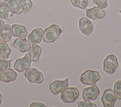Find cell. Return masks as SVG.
Listing matches in <instances>:
<instances>
[{
    "label": "cell",
    "mask_w": 121,
    "mask_h": 107,
    "mask_svg": "<svg viewBox=\"0 0 121 107\" xmlns=\"http://www.w3.org/2000/svg\"><path fill=\"white\" fill-rule=\"evenodd\" d=\"M61 33L62 30L58 25H52L44 29L43 40L45 42H54L58 38Z\"/></svg>",
    "instance_id": "6da1fadb"
},
{
    "label": "cell",
    "mask_w": 121,
    "mask_h": 107,
    "mask_svg": "<svg viewBox=\"0 0 121 107\" xmlns=\"http://www.w3.org/2000/svg\"><path fill=\"white\" fill-rule=\"evenodd\" d=\"M100 79L99 73L97 71L86 70L82 73L80 77L82 83L85 85H92Z\"/></svg>",
    "instance_id": "7a4b0ae2"
},
{
    "label": "cell",
    "mask_w": 121,
    "mask_h": 107,
    "mask_svg": "<svg viewBox=\"0 0 121 107\" xmlns=\"http://www.w3.org/2000/svg\"><path fill=\"white\" fill-rule=\"evenodd\" d=\"M79 92L77 88L75 87L67 88L61 92L60 99L65 103L74 102L78 98Z\"/></svg>",
    "instance_id": "3957f363"
},
{
    "label": "cell",
    "mask_w": 121,
    "mask_h": 107,
    "mask_svg": "<svg viewBox=\"0 0 121 107\" xmlns=\"http://www.w3.org/2000/svg\"><path fill=\"white\" fill-rule=\"evenodd\" d=\"M118 66L117 57L113 54L108 55L103 62V69L105 72L109 74H113Z\"/></svg>",
    "instance_id": "277c9868"
},
{
    "label": "cell",
    "mask_w": 121,
    "mask_h": 107,
    "mask_svg": "<svg viewBox=\"0 0 121 107\" xmlns=\"http://www.w3.org/2000/svg\"><path fill=\"white\" fill-rule=\"evenodd\" d=\"M25 76L27 80L31 82L40 83L43 81V74L36 68H28L24 72Z\"/></svg>",
    "instance_id": "5b68a950"
},
{
    "label": "cell",
    "mask_w": 121,
    "mask_h": 107,
    "mask_svg": "<svg viewBox=\"0 0 121 107\" xmlns=\"http://www.w3.org/2000/svg\"><path fill=\"white\" fill-rule=\"evenodd\" d=\"M116 97L112 89L105 90L101 97V101L104 107H113L116 100Z\"/></svg>",
    "instance_id": "8992f818"
},
{
    "label": "cell",
    "mask_w": 121,
    "mask_h": 107,
    "mask_svg": "<svg viewBox=\"0 0 121 107\" xmlns=\"http://www.w3.org/2000/svg\"><path fill=\"white\" fill-rule=\"evenodd\" d=\"M100 92V91L96 83L92 86L86 87L83 90L82 98L84 100H93L95 99Z\"/></svg>",
    "instance_id": "52a82bcc"
},
{
    "label": "cell",
    "mask_w": 121,
    "mask_h": 107,
    "mask_svg": "<svg viewBox=\"0 0 121 107\" xmlns=\"http://www.w3.org/2000/svg\"><path fill=\"white\" fill-rule=\"evenodd\" d=\"M68 78L63 80H55L49 85V89L53 94L61 93L69 86Z\"/></svg>",
    "instance_id": "ba28073f"
},
{
    "label": "cell",
    "mask_w": 121,
    "mask_h": 107,
    "mask_svg": "<svg viewBox=\"0 0 121 107\" xmlns=\"http://www.w3.org/2000/svg\"><path fill=\"white\" fill-rule=\"evenodd\" d=\"M31 63V60L26 53L23 58H18L16 60L13 67L16 71L21 73L28 69L30 67Z\"/></svg>",
    "instance_id": "9c48e42d"
},
{
    "label": "cell",
    "mask_w": 121,
    "mask_h": 107,
    "mask_svg": "<svg viewBox=\"0 0 121 107\" xmlns=\"http://www.w3.org/2000/svg\"><path fill=\"white\" fill-rule=\"evenodd\" d=\"M85 10L87 17L92 20L102 19L105 15V11L96 6L90 8H86Z\"/></svg>",
    "instance_id": "30bf717a"
},
{
    "label": "cell",
    "mask_w": 121,
    "mask_h": 107,
    "mask_svg": "<svg viewBox=\"0 0 121 107\" xmlns=\"http://www.w3.org/2000/svg\"><path fill=\"white\" fill-rule=\"evenodd\" d=\"M79 27L81 32L86 35H90L93 30L92 23L86 17H83L79 19Z\"/></svg>",
    "instance_id": "8fae6325"
},
{
    "label": "cell",
    "mask_w": 121,
    "mask_h": 107,
    "mask_svg": "<svg viewBox=\"0 0 121 107\" xmlns=\"http://www.w3.org/2000/svg\"><path fill=\"white\" fill-rule=\"evenodd\" d=\"M11 45L22 53L28 51L31 47L28 41L25 38H17L15 39Z\"/></svg>",
    "instance_id": "7c38bea8"
},
{
    "label": "cell",
    "mask_w": 121,
    "mask_h": 107,
    "mask_svg": "<svg viewBox=\"0 0 121 107\" xmlns=\"http://www.w3.org/2000/svg\"><path fill=\"white\" fill-rule=\"evenodd\" d=\"M43 32L41 28H36L34 29L29 34L27 41L31 45H34L39 43L41 42Z\"/></svg>",
    "instance_id": "4fadbf2b"
},
{
    "label": "cell",
    "mask_w": 121,
    "mask_h": 107,
    "mask_svg": "<svg viewBox=\"0 0 121 107\" xmlns=\"http://www.w3.org/2000/svg\"><path fill=\"white\" fill-rule=\"evenodd\" d=\"M11 33L13 37H19L21 38H25L27 36V32L25 26L14 24L11 26Z\"/></svg>",
    "instance_id": "5bb4252c"
},
{
    "label": "cell",
    "mask_w": 121,
    "mask_h": 107,
    "mask_svg": "<svg viewBox=\"0 0 121 107\" xmlns=\"http://www.w3.org/2000/svg\"><path fill=\"white\" fill-rule=\"evenodd\" d=\"M17 77V73L12 69L0 72V80L5 82H9L15 81Z\"/></svg>",
    "instance_id": "9a60e30c"
},
{
    "label": "cell",
    "mask_w": 121,
    "mask_h": 107,
    "mask_svg": "<svg viewBox=\"0 0 121 107\" xmlns=\"http://www.w3.org/2000/svg\"><path fill=\"white\" fill-rule=\"evenodd\" d=\"M12 37L11 26L8 24L4 25L0 29V41L3 42L9 41Z\"/></svg>",
    "instance_id": "2e32d148"
},
{
    "label": "cell",
    "mask_w": 121,
    "mask_h": 107,
    "mask_svg": "<svg viewBox=\"0 0 121 107\" xmlns=\"http://www.w3.org/2000/svg\"><path fill=\"white\" fill-rule=\"evenodd\" d=\"M42 48L38 45H33L28 50V54L30 59L34 62H37L41 54Z\"/></svg>",
    "instance_id": "e0dca14e"
},
{
    "label": "cell",
    "mask_w": 121,
    "mask_h": 107,
    "mask_svg": "<svg viewBox=\"0 0 121 107\" xmlns=\"http://www.w3.org/2000/svg\"><path fill=\"white\" fill-rule=\"evenodd\" d=\"M7 4L10 11L12 13L19 15L23 11L19 0H9Z\"/></svg>",
    "instance_id": "ac0fdd59"
},
{
    "label": "cell",
    "mask_w": 121,
    "mask_h": 107,
    "mask_svg": "<svg viewBox=\"0 0 121 107\" xmlns=\"http://www.w3.org/2000/svg\"><path fill=\"white\" fill-rule=\"evenodd\" d=\"M11 52V49L6 43L3 42L0 43V57L1 58L4 60L8 59Z\"/></svg>",
    "instance_id": "d6986e66"
},
{
    "label": "cell",
    "mask_w": 121,
    "mask_h": 107,
    "mask_svg": "<svg viewBox=\"0 0 121 107\" xmlns=\"http://www.w3.org/2000/svg\"><path fill=\"white\" fill-rule=\"evenodd\" d=\"M9 8L6 2H1L0 3V17L1 19L8 20Z\"/></svg>",
    "instance_id": "ffe728a7"
},
{
    "label": "cell",
    "mask_w": 121,
    "mask_h": 107,
    "mask_svg": "<svg viewBox=\"0 0 121 107\" xmlns=\"http://www.w3.org/2000/svg\"><path fill=\"white\" fill-rule=\"evenodd\" d=\"M72 5L81 9L86 8L88 5V0H70Z\"/></svg>",
    "instance_id": "44dd1931"
},
{
    "label": "cell",
    "mask_w": 121,
    "mask_h": 107,
    "mask_svg": "<svg viewBox=\"0 0 121 107\" xmlns=\"http://www.w3.org/2000/svg\"><path fill=\"white\" fill-rule=\"evenodd\" d=\"M20 3L25 13L29 12L33 6L31 0H19Z\"/></svg>",
    "instance_id": "7402d4cb"
},
{
    "label": "cell",
    "mask_w": 121,
    "mask_h": 107,
    "mask_svg": "<svg viewBox=\"0 0 121 107\" xmlns=\"http://www.w3.org/2000/svg\"><path fill=\"white\" fill-rule=\"evenodd\" d=\"M113 92L116 98L121 99V80H118L114 83Z\"/></svg>",
    "instance_id": "603a6c76"
},
{
    "label": "cell",
    "mask_w": 121,
    "mask_h": 107,
    "mask_svg": "<svg viewBox=\"0 0 121 107\" xmlns=\"http://www.w3.org/2000/svg\"><path fill=\"white\" fill-rule=\"evenodd\" d=\"M12 59L6 60L0 58V72L6 71L10 68Z\"/></svg>",
    "instance_id": "cb8c5ba5"
},
{
    "label": "cell",
    "mask_w": 121,
    "mask_h": 107,
    "mask_svg": "<svg viewBox=\"0 0 121 107\" xmlns=\"http://www.w3.org/2000/svg\"><path fill=\"white\" fill-rule=\"evenodd\" d=\"M78 107H97L96 105L93 103L89 100L77 102Z\"/></svg>",
    "instance_id": "d4e9b609"
},
{
    "label": "cell",
    "mask_w": 121,
    "mask_h": 107,
    "mask_svg": "<svg viewBox=\"0 0 121 107\" xmlns=\"http://www.w3.org/2000/svg\"><path fill=\"white\" fill-rule=\"evenodd\" d=\"M94 4H96L100 8H105L108 7L107 0H93Z\"/></svg>",
    "instance_id": "484cf974"
},
{
    "label": "cell",
    "mask_w": 121,
    "mask_h": 107,
    "mask_svg": "<svg viewBox=\"0 0 121 107\" xmlns=\"http://www.w3.org/2000/svg\"><path fill=\"white\" fill-rule=\"evenodd\" d=\"M29 107H46L47 106L42 103L33 102L30 105Z\"/></svg>",
    "instance_id": "4316f807"
},
{
    "label": "cell",
    "mask_w": 121,
    "mask_h": 107,
    "mask_svg": "<svg viewBox=\"0 0 121 107\" xmlns=\"http://www.w3.org/2000/svg\"><path fill=\"white\" fill-rule=\"evenodd\" d=\"M4 25V22L0 17V29Z\"/></svg>",
    "instance_id": "83f0119b"
},
{
    "label": "cell",
    "mask_w": 121,
    "mask_h": 107,
    "mask_svg": "<svg viewBox=\"0 0 121 107\" xmlns=\"http://www.w3.org/2000/svg\"><path fill=\"white\" fill-rule=\"evenodd\" d=\"M1 99H2V96H1V94L0 93V104L1 103Z\"/></svg>",
    "instance_id": "f1b7e54d"
},
{
    "label": "cell",
    "mask_w": 121,
    "mask_h": 107,
    "mask_svg": "<svg viewBox=\"0 0 121 107\" xmlns=\"http://www.w3.org/2000/svg\"><path fill=\"white\" fill-rule=\"evenodd\" d=\"M3 0V1L4 0V1H5L4 2H6V1H8V0Z\"/></svg>",
    "instance_id": "f546056e"
},
{
    "label": "cell",
    "mask_w": 121,
    "mask_h": 107,
    "mask_svg": "<svg viewBox=\"0 0 121 107\" xmlns=\"http://www.w3.org/2000/svg\"><path fill=\"white\" fill-rule=\"evenodd\" d=\"M119 12H120V13H121V10H120V11H119Z\"/></svg>",
    "instance_id": "4dcf8cb0"
},
{
    "label": "cell",
    "mask_w": 121,
    "mask_h": 107,
    "mask_svg": "<svg viewBox=\"0 0 121 107\" xmlns=\"http://www.w3.org/2000/svg\"><path fill=\"white\" fill-rule=\"evenodd\" d=\"M1 0H0V3H1Z\"/></svg>",
    "instance_id": "1f68e13d"
},
{
    "label": "cell",
    "mask_w": 121,
    "mask_h": 107,
    "mask_svg": "<svg viewBox=\"0 0 121 107\" xmlns=\"http://www.w3.org/2000/svg\"></svg>",
    "instance_id": "d6a6232c"
},
{
    "label": "cell",
    "mask_w": 121,
    "mask_h": 107,
    "mask_svg": "<svg viewBox=\"0 0 121 107\" xmlns=\"http://www.w3.org/2000/svg\"></svg>",
    "instance_id": "836d02e7"
}]
</instances>
